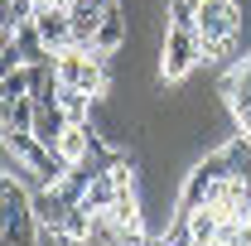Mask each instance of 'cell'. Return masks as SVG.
Instances as JSON below:
<instances>
[{
	"label": "cell",
	"instance_id": "cell-1",
	"mask_svg": "<svg viewBox=\"0 0 251 246\" xmlns=\"http://www.w3.org/2000/svg\"><path fill=\"white\" fill-rule=\"evenodd\" d=\"M193 68H203L198 29H188V25H169V29L159 34V82H164V87H179Z\"/></svg>",
	"mask_w": 251,
	"mask_h": 246
},
{
	"label": "cell",
	"instance_id": "cell-2",
	"mask_svg": "<svg viewBox=\"0 0 251 246\" xmlns=\"http://www.w3.org/2000/svg\"><path fill=\"white\" fill-rule=\"evenodd\" d=\"M198 39H242L237 0H203L198 5Z\"/></svg>",
	"mask_w": 251,
	"mask_h": 246
},
{
	"label": "cell",
	"instance_id": "cell-3",
	"mask_svg": "<svg viewBox=\"0 0 251 246\" xmlns=\"http://www.w3.org/2000/svg\"><path fill=\"white\" fill-rule=\"evenodd\" d=\"M34 25L44 34V44L63 53V49H73V20H68V10L63 5H39V15H34Z\"/></svg>",
	"mask_w": 251,
	"mask_h": 246
},
{
	"label": "cell",
	"instance_id": "cell-4",
	"mask_svg": "<svg viewBox=\"0 0 251 246\" xmlns=\"http://www.w3.org/2000/svg\"><path fill=\"white\" fill-rule=\"evenodd\" d=\"M92 135H97V125H92V121H73L68 130H63L58 154H63V164H68V169L87 159V150H92Z\"/></svg>",
	"mask_w": 251,
	"mask_h": 246
},
{
	"label": "cell",
	"instance_id": "cell-5",
	"mask_svg": "<svg viewBox=\"0 0 251 246\" xmlns=\"http://www.w3.org/2000/svg\"><path fill=\"white\" fill-rule=\"evenodd\" d=\"M68 125H73V121H68V111H63V106H39V111H34V135H39L53 154H58V140H63V130H68Z\"/></svg>",
	"mask_w": 251,
	"mask_h": 246
},
{
	"label": "cell",
	"instance_id": "cell-6",
	"mask_svg": "<svg viewBox=\"0 0 251 246\" xmlns=\"http://www.w3.org/2000/svg\"><path fill=\"white\" fill-rule=\"evenodd\" d=\"M34 97H5V125L0 130H34Z\"/></svg>",
	"mask_w": 251,
	"mask_h": 246
},
{
	"label": "cell",
	"instance_id": "cell-7",
	"mask_svg": "<svg viewBox=\"0 0 251 246\" xmlns=\"http://www.w3.org/2000/svg\"><path fill=\"white\" fill-rule=\"evenodd\" d=\"M29 92H34V68H29V63L5 68V77H0V97H29Z\"/></svg>",
	"mask_w": 251,
	"mask_h": 246
},
{
	"label": "cell",
	"instance_id": "cell-8",
	"mask_svg": "<svg viewBox=\"0 0 251 246\" xmlns=\"http://www.w3.org/2000/svg\"><path fill=\"white\" fill-rule=\"evenodd\" d=\"M198 5H203V0H164V20H169V25L198 29Z\"/></svg>",
	"mask_w": 251,
	"mask_h": 246
}]
</instances>
